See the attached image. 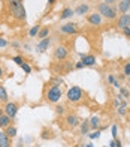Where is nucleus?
Wrapping results in <instances>:
<instances>
[{
	"label": "nucleus",
	"mask_w": 130,
	"mask_h": 147,
	"mask_svg": "<svg viewBox=\"0 0 130 147\" xmlns=\"http://www.w3.org/2000/svg\"><path fill=\"white\" fill-rule=\"evenodd\" d=\"M8 2V6H9V11L12 17L18 21H25V8L23 5V0H6Z\"/></svg>",
	"instance_id": "1"
},
{
	"label": "nucleus",
	"mask_w": 130,
	"mask_h": 147,
	"mask_svg": "<svg viewBox=\"0 0 130 147\" xmlns=\"http://www.w3.org/2000/svg\"><path fill=\"white\" fill-rule=\"evenodd\" d=\"M63 96V90L61 87H58V86H49V87L45 90V101L48 104H57L60 102V98Z\"/></svg>",
	"instance_id": "2"
},
{
	"label": "nucleus",
	"mask_w": 130,
	"mask_h": 147,
	"mask_svg": "<svg viewBox=\"0 0 130 147\" xmlns=\"http://www.w3.org/2000/svg\"><path fill=\"white\" fill-rule=\"evenodd\" d=\"M97 12L102 15V17H105L106 20H111V21H114V20H117V8L112 5H108V3H99V6H97Z\"/></svg>",
	"instance_id": "3"
},
{
	"label": "nucleus",
	"mask_w": 130,
	"mask_h": 147,
	"mask_svg": "<svg viewBox=\"0 0 130 147\" xmlns=\"http://www.w3.org/2000/svg\"><path fill=\"white\" fill-rule=\"evenodd\" d=\"M82 98H84V90L79 87V86H72V87L66 92V99L72 104L81 102Z\"/></svg>",
	"instance_id": "4"
},
{
	"label": "nucleus",
	"mask_w": 130,
	"mask_h": 147,
	"mask_svg": "<svg viewBox=\"0 0 130 147\" xmlns=\"http://www.w3.org/2000/svg\"><path fill=\"white\" fill-rule=\"evenodd\" d=\"M67 56H69V50L64 45H58L54 48L53 57L55 62H64V60H67Z\"/></svg>",
	"instance_id": "5"
},
{
	"label": "nucleus",
	"mask_w": 130,
	"mask_h": 147,
	"mask_svg": "<svg viewBox=\"0 0 130 147\" xmlns=\"http://www.w3.org/2000/svg\"><path fill=\"white\" fill-rule=\"evenodd\" d=\"M60 32L63 33V35L72 36V35H78V33H79V27H78V24H76V23L69 21V23H66V24L60 26Z\"/></svg>",
	"instance_id": "6"
},
{
	"label": "nucleus",
	"mask_w": 130,
	"mask_h": 147,
	"mask_svg": "<svg viewBox=\"0 0 130 147\" xmlns=\"http://www.w3.org/2000/svg\"><path fill=\"white\" fill-rule=\"evenodd\" d=\"M5 114L6 116H9L12 120H14L15 117H17V114H18V110H19V105H18V102H6V105H5Z\"/></svg>",
	"instance_id": "7"
},
{
	"label": "nucleus",
	"mask_w": 130,
	"mask_h": 147,
	"mask_svg": "<svg viewBox=\"0 0 130 147\" xmlns=\"http://www.w3.org/2000/svg\"><path fill=\"white\" fill-rule=\"evenodd\" d=\"M115 26L121 30L126 29V27H130V14H121L120 17H117Z\"/></svg>",
	"instance_id": "8"
},
{
	"label": "nucleus",
	"mask_w": 130,
	"mask_h": 147,
	"mask_svg": "<svg viewBox=\"0 0 130 147\" xmlns=\"http://www.w3.org/2000/svg\"><path fill=\"white\" fill-rule=\"evenodd\" d=\"M64 122H66V125H67V128H70V129H73V128H78L79 126V123H81V119L78 117L76 114H67L66 117H64Z\"/></svg>",
	"instance_id": "9"
},
{
	"label": "nucleus",
	"mask_w": 130,
	"mask_h": 147,
	"mask_svg": "<svg viewBox=\"0 0 130 147\" xmlns=\"http://www.w3.org/2000/svg\"><path fill=\"white\" fill-rule=\"evenodd\" d=\"M81 62L84 63V68H91V66L96 65V56L94 54H84V53H79Z\"/></svg>",
	"instance_id": "10"
},
{
	"label": "nucleus",
	"mask_w": 130,
	"mask_h": 147,
	"mask_svg": "<svg viewBox=\"0 0 130 147\" xmlns=\"http://www.w3.org/2000/svg\"><path fill=\"white\" fill-rule=\"evenodd\" d=\"M103 17L99 14V12H93V14H88L87 15V23L90 26H102L103 23Z\"/></svg>",
	"instance_id": "11"
},
{
	"label": "nucleus",
	"mask_w": 130,
	"mask_h": 147,
	"mask_svg": "<svg viewBox=\"0 0 130 147\" xmlns=\"http://www.w3.org/2000/svg\"><path fill=\"white\" fill-rule=\"evenodd\" d=\"M49 45H51V38L48 36V38H43L39 41V44L36 45V50H37V53H45L49 48Z\"/></svg>",
	"instance_id": "12"
},
{
	"label": "nucleus",
	"mask_w": 130,
	"mask_h": 147,
	"mask_svg": "<svg viewBox=\"0 0 130 147\" xmlns=\"http://www.w3.org/2000/svg\"><path fill=\"white\" fill-rule=\"evenodd\" d=\"M90 14V6L87 3H81V5H78L76 6V9H75V15H88Z\"/></svg>",
	"instance_id": "13"
},
{
	"label": "nucleus",
	"mask_w": 130,
	"mask_h": 147,
	"mask_svg": "<svg viewBox=\"0 0 130 147\" xmlns=\"http://www.w3.org/2000/svg\"><path fill=\"white\" fill-rule=\"evenodd\" d=\"M117 11H118L120 14H127L130 11V0H120L118 6H117Z\"/></svg>",
	"instance_id": "14"
},
{
	"label": "nucleus",
	"mask_w": 130,
	"mask_h": 147,
	"mask_svg": "<svg viewBox=\"0 0 130 147\" xmlns=\"http://www.w3.org/2000/svg\"><path fill=\"white\" fill-rule=\"evenodd\" d=\"M0 147H12L11 138L6 135V132H5L3 129L0 131Z\"/></svg>",
	"instance_id": "15"
},
{
	"label": "nucleus",
	"mask_w": 130,
	"mask_h": 147,
	"mask_svg": "<svg viewBox=\"0 0 130 147\" xmlns=\"http://www.w3.org/2000/svg\"><path fill=\"white\" fill-rule=\"evenodd\" d=\"M88 132H90V123H88V120H81V123H79V134L81 135H88Z\"/></svg>",
	"instance_id": "16"
},
{
	"label": "nucleus",
	"mask_w": 130,
	"mask_h": 147,
	"mask_svg": "<svg viewBox=\"0 0 130 147\" xmlns=\"http://www.w3.org/2000/svg\"><path fill=\"white\" fill-rule=\"evenodd\" d=\"M88 123H90V129H99L100 128V117L99 116H93L91 119H88Z\"/></svg>",
	"instance_id": "17"
},
{
	"label": "nucleus",
	"mask_w": 130,
	"mask_h": 147,
	"mask_svg": "<svg viewBox=\"0 0 130 147\" xmlns=\"http://www.w3.org/2000/svg\"><path fill=\"white\" fill-rule=\"evenodd\" d=\"M75 15V11L72 8H64L61 11V14H60V20H69V18H72Z\"/></svg>",
	"instance_id": "18"
},
{
	"label": "nucleus",
	"mask_w": 130,
	"mask_h": 147,
	"mask_svg": "<svg viewBox=\"0 0 130 147\" xmlns=\"http://www.w3.org/2000/svg\"><path fill=\"white\" fill-rule=\"evenodd\" d=\"M9 125H12V119L9 116L3 114L2 117H0V129H6Z\"/></svg>",
	"instance_id": "19"
},
{
	"label": "nucleus",
	"mask_w": 130,
	"mask_h": 147,
	"mask_svg": "<svg viewBox=\"0 0 130 147\" xmlns=\"http://www.w3.org/2000/svg\"><path fill=\"white\" fill-rule=\"evenodd\" d=\"M63 84H64V80L60 75H53L49 78V86H58V87H60Z\"/></svg>",
	"instance_id": "20"
},
{
	"label": "nucleus",
	"mask_w": 130,
	"mask_h": 147,
	"mask_svg": "<svg viewBox=\"0 0 130 147\" xmlns=\"http://www.w3.org/2000/svg\"><path fill=\"white\" fill-rule=\"evenodd\" d=\"M54 132L53 131H51V129H47V128H45V129H42V132H41V138L42 140H45V141H47V140H54Z\"/></svg>",
	"instance_id": "21"
},
{
	"label": "nucleus",
	"mask_w": 130,
	"mask_h": 147,
	"mask_svg": "<svg viewBox=\"0 0 130 147\" xmlns=\"http://www.w3.org/2000/svg\"><path fill=\"white\" fill-rule=\"evenodd\" d=\"M0 102H9V96H8V92H6L5 86L0 84Z\"/></svg>",
	"instance_id": "22"
},
{
	"label": "nucleus",
	"mask_w": 130,
	"mask_h": 147,
	"mask_svg": "<svg viewBox=\"0 0 130 147\" xmlns=\"http://www.w3.org/2000/svg\"><path fill=\"white\" fill-rule=\"evenodd\" d=\"M49 32H51L49 26H45V27H41V30H39V35H37V38H39V39L48 38V36H49Z\"/></svg>",
	"instance_id": "23"
},
{
	"label": "nucleus",
	"mask_w": 130,
	"mask_h": 147,
	"mask_svg": "<svg viewBox=\"0 0 130 147\" xmlns=\"http://www.w3.org/2000/svg\"><path fill=\"white\" fill-rule=\"evenodd\" d=\"M3 131L6 132V135H8L9 138H15L17 137V128H15V126H12V125H9L8 128L3 129Z\"/></svg>",
	"instance_id": "24"
},
{
	"label": "nucleus",
	"mask_w": 130,
	"mask_h": 147,
	"mask_svg": "<svg viewBox=\"0 0 130 147\" xmlns=\"http://www.w3.org/2000/svg\"><path fill=\"white\" fill-rule=\"evenodd\" d=\"M39 30H41V24L33 26V27L29 30V36H30V38H36V36L39 35Z\"/></svg>",
	"instance_id": "25"
},
{
	"label": "nucleus",
	"mask_w": 130,
	"mask_h": 147,
	"mask_svg": "<svg viewBox=\"0 0 130 147\" xmlns=\"http://www.w3.org/2000/svg\"><path fill=\"white\" fill-rule=\"evenodd\" d=\"M109 147H123V143L120 138H112L111 143H109Z\"/></svg>",
	"instance_id": "26"
},
{
	"label": "nucleus",
	"mask_w": 130,
	"mask_h": 147,
	"mask_svg": "<svg viewBox=\"0 0 130 147\" xmlns=\"http://www.w3.org/2000/svg\"><path fill=\"white\" fill-rule=\"evenodd\" d=\"M100 135H102V131L100 129H96L93 134H88L90 140H97V138H100Z\"/></svg>",
	"instance_id": "27"
},
{
	"label": "nucleus",
	"mask_w": 130,
	"mask_h": 147,
	"mask_svg": "<svg viewBox=\"0 0 130 147\" xmlns=\"http://www.w3.org/2000/svg\"><path fill=\"white\" fill-rule=\"evenodd\" d=\"M120 95L126 99V98H130V92L126 87H123V86H121V87H120Z\"/></svg>",
	"instance_id": "28"
},
{
	"label": "nucleus",
	"mask_w": 130,
	"mask_h": 147,
	"mask_svg": "<svg viewBox=\"0 0 130 147\" xmlns=\"http://www.w3.org/2000/svg\"><path fill=\"white\" fill-rule=\"evenodd\" d=\"M55 113H57V114H64V113H66V108H64V105H57L55 107Z\"/></svg>",
	"instance_id": "29"
},
{
	"label": "nucleus",
	"mask_w": 130,
	"mask_h": 147,
	"mask_svg": "<svg viewBox=\"0 0 130 147\" xmlns=\"http://www.w3.org/2000/svg\"><path fill=\"white\" fill-rule=\"evenodd\" d=\"M12 62H15L17 65H19V66H21V65L24 63V59H23L21 56H15V57H12Z\"/></svg>",
	"instance_id": "30"
},
{
	"label": "nucleus",
	"mask_w": 130,
	"mask_h": 147,
	"mask_svg": "<svg viewBox=\"0 0 130 147\" xmlns=\"http://www.w3.org/2000/svg\"><path fill=\"white\" fill-rule=\"evenodd\" d=\"M123 74H124L126 77H130V62H127L124 65V69H123Z\"/></svg>",
	"instance_id": "31"
},
{
	"label": "nucleus",
	"mask_w": 130,
	"mask_h": 147,
	"mask_svg": "<svg viewBox=\"0 0 130 147\" xmlns=\"http://www.w3.org/2000/svg\"><path fill=\"white\" fill-rule=\"evenodd\" d=\"M21 69H23L25 74H30V72H31V66H30V65H27V63L24 62V63L21 65Z\"/></svg>",
	"instance_id": "32"
},
{
	"label": "nucleus",
	"mask_w": 130,
	"mask_h": 147,
	"mask_svg": "<svg viewBox=\"0 0 130 147\" xmlns=\"http://www.w3.org/2000/svg\"><path fill=\"white\" fill-rule=\"evenodd\" d=\"M111 132H112V137L114 138H118V126H117V125H112Z\"/></svg>",
	"instance_id": "33"
},
{
	"label": "nucleus",
	"mask_w": 130,
	"mask_h": 147,
	"mask_svg": "<svg viewBox=\"0 0 130 147\" xmlns=\"http://www.w3.org/2000/svg\"><path fill=\"white\" fill-rule=\"evenodd\" d=\"M117 113H118V116H126V113H127V110H126V107H118L117 108Z\"/></svg>",
	"instance_id": "34"
},
{
	"label": "nucleus",
	"mask_w": 130,
	"mask_h": 147,
	"mask_svg": "<svg viewBox=\"0 0 130 147\" xmlns=\"http://www.w3.org/2000/svg\"><path fill=\"white\" fill-rule=\"evenodd\" d=\"M5 47H8V41L5 38H0V48H5Z\"/></svg>",
	"instance_id": "35"
},
{
	"label": "nucleus",
	"mask_w": 130,
	"mask_h": 147,
	"mask_svg": "<svg viewBox=\"0 0 130 147\" xmlns=\"http://www.w3.org/2000/svg\"><path fill=\"white\" fill-rule=\"evenodd\" d=\"M11 47H12V48H15V50H18V48H19V47H21V44H19L18 41H14V42H12V44H11Z\"/></svg>",
	"instance_id": "36"
},
{
	"label": "nucleus",
	"mask_w": 130,
	"mask_h": 147,
	"mask_svg": "<svg viewBox=\"0 0 130 147\" xmlns=\"http://www.w3.org/2000/svg\"><path fill=\"white\" fill-rule=\"evenodd\" d=\"M123 33H124V36L130 38V27H126V29H123Z\"/></svg>",
	"instance_id": "37"
},
{
	"label": "nucleus",
	"mask_w": 130,
	"mask_h": 147,
	"mask_svg": "<svg viewBox=\"0 0 130 147\" xmlns=\"http://www.w3.org/2000/svg\"><path fill=\"white\" fill-rule=\"evenodd\" d=\"M84 68V63L82 62H76L75 63V69H82Z\"/></svg>",
	"instance_id": "38"
},
{
	"label": "nucleus",
	"mask_w": 130,
	"mask_h": 147,
	"mask_svg": "<svg viewBox=\"0 0 130 147\" xmlns=\"http://www.w3.org/2000/svg\"><path fill=\"white\" fill-rule=\"evenodd\" d=\"M114 81H115V77L112 75V74H111V75H108V83H109V84H112Z\"/></svg>",
	"instance_id": "39"
},
{
	"label": "nucleus",
	"mask_w": 130,
	"mask_h": 147,
	"mask_svg": "<svg viewBox=\"0 0 130 147\" xmlns=\"http://www.w3.org/2000/svg\"><path fill=\"white\" fill-rule=\"evenodd\" d=\"M112 86H114V87H117V89H120V87H121V84H120V81H118L117 78H115V81L112 83Z\"/></svg>",
	"instance_id": "40"
},
{
	"label": "nucleus",
	"mask_w": 130,
	"mask_h": 147,
	"mask_svg": "<svg viewBox=\"0 0 130 147\" xmlns=\"http://www.w3.org/2000/svg\"><path fill=\"white\" fill-rule=\"evenodd\" d=\"M105 3H108V5H112V3H115V0H105Z\"/></svg>",
	"instance_id": "41"
},
{
	"label": "nucleus",
	"mask_w": 130,
	"mask_h": 147,
	"mask_svg": "<svg viewBox=\"0 0 130 147\" xmlns=\"http://www.w3.org/2000/svg\"><path fill=\"white\" fill-rule=\"evenodd\" d=\"M24 48L27 50V51H30V45H29V44H24Z\"/></svg>",
	"instance_id": "42"
},
{
	"label": "nucleus",
	"mask_w": 130,
	"mask_h": 147,
	"mask_svg": "<svg viewBox=\"0 0 130 147\" xmlns=\"http://www.w3.org/2000/svg\"><path fill=\"white\" fill-rule=\"evenodd\" d=\"M3 114H5V110H3V108H2V107H0V117H2V116H3Z\"/></svg>",
	"instance_id": "43"
},
{
	"label": "nucleus",
	"mask_w": 130,
	"mask_h": 147,
	"mask_svg": "<svg viewBox=\"0 0 130 147\" xmlns=\"http://www.w3.org/2000/svg\"><path fill=\"white\" fill-rule=\"evenodd\" d=\"M2 77H3V68L0 66V78H2Z\"/></svg>",
	"instance_id": "44"
},
{
	"label": "nucleus",
	"mask_w": 130,
	"mask_h": 147,
	"mask_svg": "<svg viewBox=\"0 0 130 147\" xmlns=\"http://www.w3.org/2000/svg\"><path fill=\"white\" fill-rule=\"evenodd\" d=\"M55 2H57V0H48V3H49V5H54Z\"/></svg>",
	"instance_id": "45"
},
{
	"label": "nucleus",
	"mask_w": 130,
	"mask_h": 147,
	"mask_svg": "<svg viewBox=\"0 0 130 147\" xmlns=\"http://www.w3.org/2000/svg\"><path fill=\"white\" fill-rule=\"evenodd\" d=\"M75 147H85V144H76Z\"/></svg>",
	"instance_id": "46"
},
{
	"label": "nucleus",
	"mask_w": 130,
	"mask_h": 147,
	"mask_svg": "<svg viewBox=\"0 0 130 147\" xmlns=\"http://www.w3.org/2000/svg\"><path fill=\"white\" fill-rule=\"evenodd\" d=\"M85 147H94V146H93L91 143H88V144H85Z\"/></svg>",
	"instance_id": "47"
},
{
	"label": "nucleus",
	"mask_w": 130,
	"mask_h": 147,
	"mask_svg": "<svg viewBox=\"0 0 130 147\" xmlns=\"http://www.w3.org/2000/svg\"><path fill=\"white\" fill-rule=\"evenodd\" d=\"M105 147H109V146H105Z\"/></svg>",
	"instance_id": "48"
}]
</instances>
